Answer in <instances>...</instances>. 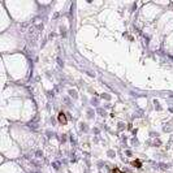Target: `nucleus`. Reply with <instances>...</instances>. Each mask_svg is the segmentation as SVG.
<instances>
[{"label": "nucleus", "instance_id": "obj_3", "mask_svg": "<svg viewBox=\"0 0 173 173\" xmlns=\"http://www.w3.org/2000/svg\"><path fill=\"white\" fill-rule=\"evenodd\" d=\"M113 173H124V172H122V171H120L119 168H115V169H113Z\"/></svg>", "mask_w": 173, "mask_h": 173}, {"label": "nucleus", "instance_id": "obj_1", "mask_svg": "<svg viewBox=\"0 0 173 173\" xmlns=\"http://www.w3.org/2000/svg\"><path fill=\"white\" fill-rule=\"evenodd\" d=\"M59 122L60 124H63V125H65V124H67L68 121H67V117H65V113H63V112H60L59 113Z\"/></svg>", "mask_w": 173, "mask_h": 173}, {"label": "nucleus", "instance_id": "obj_2", "mask_svg": "<svg viewBox=\"0 0 173 173\" xmlns=\"http://www.w3.org/2000/svg\"><path fill=\"white\" fill-rule=\"evenodd\" d=\"M133 165H134L135 168H141L142 167V163L139 160H134V161H133Z\"/></svg>", "mask_w": 173, "mask_h": 173}]
</instances>
